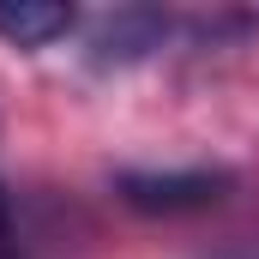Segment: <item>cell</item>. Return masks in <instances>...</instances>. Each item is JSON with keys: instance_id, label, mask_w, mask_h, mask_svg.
<instances>
[{"instance_id": "obj_1", "label": "cell", "mask_w": 259, "mask_h": 259, "mask_svg": "<svg viewBox=\"0 0 259 259\" xmlns=\"http://www.w3.org/2000/svg\"><path fill=\"white\" fill-rule=\"evenodd\" d=\"M235 187L229 169H127L115 175V193L145 217H187V211H211L217 199Z\"/></svg>"}, {"instance_id": "obj_2", "label": "cell", "mask_w": 259, "mask_h": 259, "mask_svg": "<svg viewBox=\"0 0 259 259\" xmlns=\"http://www.w3.org/2000/svg\"><path fill=\"white\" fill-rule=\"evenodd\" d=\"M169 36V18H157V12H115L103 30H97V61L103 66H127V61H145L157 42Z\"/></svg>"}, {"instance_id": "obj_3", "label": "cell", "mask_w": 259, "mask_h": 259, "mask_svg": "<svg viewBox=\"0 0 259 259\" xmlns=\"http://www.w3.org/2000/svg\"><path fill=\"white\" fill-rule=\"evenodd\" d=\"M72 30V6H49V0H0V36L12 49H49L55 36Z\"/></svg>"}, {"instance_id": "obj_4", "label": "cell", "mask_w": 259, "mask_h": 259, "mask_svg": "<svg viewBox=\"0 0 259 259\" xmlns=\"http://www.w3.org/2000/svg\"><path fill=\"white\" fill-rule=\"evenodd\" d=\"M12 205H6V193H0V259H12Z\"/></svg>"}]
</instances>
